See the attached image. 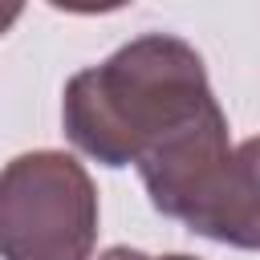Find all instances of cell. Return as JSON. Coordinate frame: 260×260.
Wrapping results in <instances>:
<instances>
[{
  "instance_id": "cell-2",
  "label": "cell",
  "mask_w": 260,
  "mask_h": 260,
  "mask_svg": "<svg viewBox=\"0 0 260 260\" xmlns=\"http://www.w3.org/2000/svg\"><path fill=\"white\" fill-rule=\"evenodd\" d=\"M98 191L65 150H28L0 171V260H89Z\"/></svg>"
},
{
  "instance_id": "cell-6",
  "label": "cell",
  "mask_w": 260,
  "mask_h": 260,
  "mask_svg": "<svg viewBox=\"0 0 260 260\" xmlns=\"http://www.w3.org/2000/svg\"><path fill=\"white\" fill-rule=\"evenodd\" d=\"M146 260H195V256H146Z\"/></svg>"
},
{
  "instance_id": "cell-1",
  "label": "cell",
  "mask_w": 260,
  "mask_h": 260,
  "mask_svg": "<svg viewBox=\"0 0 260 260\" xmlns=\"http://www.w3.org/2000/svg\"><path fill=\"white\" fill-rule=\"evenodd\" d=\"M211 106L203 57L171 32H146L102 65L73 73L61 118L81 154L106 167H138Z\"/></svg>"
},
{
  "instance_id": "cell-5",
  "label": "cell",
  "mask_w": 260,
  "mask_h": 260,
  "mask_svg": "<svg viewBox=\"0 0 260 260\" xmlns=\"http://www.w3.org/2000/svg\"><path fill=\"white\" fill-rule=\"evenodd\" d=\"M16 16H20V4H0V32H4Z\"/></svg>"
},
{
  "instance_id": "cell-4",
  "label": "cell",
  "mask_w": 260,
  "mask_h": 260,
  "mask_svg": "<svg viewBox=\"0 0 260 260\" xmlns=\"http://www.w3.org/2000/svg\"><path fill=\"white\" fill-rule=\"evenodd\" d=\"M98 260H146V256L134 252V248H110V252H102Z\"/></svg>"
},
{
  "instance_id": "cell-3",
  "label": "cell",
  "mask_w": 260,
  "mask_h": 260,
  "mask_svg": "<svg viewBox=\"0 0 260 260\" xmlns=\"http://www.w3.org/2000/svg\"><path fill=\"white\" fill-rule=\"evenodd\" d=\"M183 223L215 244L260 252V138L232 146Z\"/></svg>"
}]
</instances>
